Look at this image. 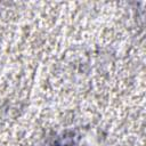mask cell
Wrapping results in <instances>:
<instances>
[{"instance_id":"cell-1","label":"cell","mask_w":146,"mask_h":146,"mask_svg":"<svg viewBox=\"0 0 146 146\" xmlns=\"http://www.w3.org/2000/svg\"><path fill=\"white\" fill-rule=\"evenodd\" d=\"M52 146H67V145H66V144H62V143H59V141H58V143L54 144Z\"/></svg>"}]
</instances>
